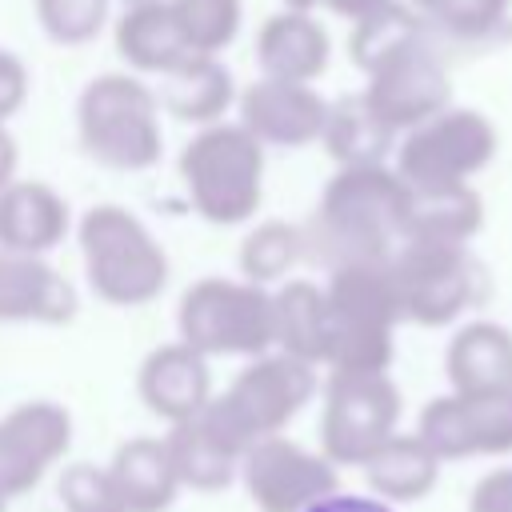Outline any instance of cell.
<instances>
[{
	"instance_id": "6da1fadb",
	"label": "cell",
	"mask_w": 512,
	"mask_h": 512,
	"mask_svg": "<svg viewBox=\"0 0 512 512\" xmlns=\"http://www.w3.org/2000/svg\"><path fill=\"white\" fill-rule=\"evenodd\" d=\"M408 232V184L392 164L336 168L324 184L312 228L304 232V256L324 260L328 272L344 264L392 260Z\"/></svg>"
},
{
	"instance_id": "7a4b0ae2",
	"label": "cell",
	"mask_w": 512,
	"mask_h": 512,
	"mask_svg": "<svg viewBox=\"0 0 512 512\" xmlns=\"http://www.w3.org/2000/svg\"><path fill=\"white\" fill-rule=\"evenodd\" d=\"M324 304H328L324 368L352 376L388 372L396 356V328L404 324L388 260L332 268L324 284Z\"/></svg>"
},
{
	"instance_id": "3957f363",
	"label": "cell",
	"mask_w": 512,
	"mask_h": 512,
	"mask_svg": "<svg viewBox=\"0 0 512 512\" xmlns=\"http://www.w3.org/2000/svg\"><path fill=\"white\" fill-rule=\"evenodd\" d=\"M320 376L312 364H300L284 352H264L248 360L232 384L208 400V408L196 416L212 440H220L236 460L268 440L284 436V428L316 400Z\"/></svg>"
},
{
	"instance_id": "277c9868",
	"label": "cell",
	"mask_w": 512,
	"mask_h": 512,
	"mask_svg": "<svg viewBox=\"0 0 512 512\" xmlns=\"http://www.w3.org/2000/svg\"><path fill=\"white\" fill-rule=\"evenodd\" d=\"M88 288L112 308L152 304L168 288V252L124 204H96L76 224Z\"/></svg>"
},
{
	"instance_id": "5b68a950",
	"label": "cell",
	"mask_w": 512,
	"mask_h": 512,
	"mask_svg": "<svg viewBox=\"0 0 512 512\" xmlns=\"http://www.w3.org/2000/svg\"><path fill=\"white\" fill-rule=\"evenodd\" d=\"M180 180L200 220L248 224L264 200V144L240 124H208L180 148Z\"/></svg>"
},
{
	"instance_id": "8992f818",
	"label": "cell",
	"mask_w": 512,
	"mask_h": 512,
	"mask_svg": "<svg viewBox=\"0 0 512 512\" xmlns=\"http://www.w3.org/2000/svg\"><path fill=\"white\" fill-rule=\"evenodd\" d=\"M84 152L112 172H148L164 152L156 92L132 72H100L76 100Z\"/></svg>"
},
{
	"instance_id": "52a82bcc",
	"label": "cell",
	"mask_w": 512,
	"mask_h": 512,
	"mask_svg": "<svg viewBox=\"0 0 512 512\" xmlns=\"http://www.w3.org/2000/svg\"><path fill=\"white\" fill-rule=\"evenodd\" d=\"M176 332L180 344L212 356H264L276 352V316H272V292L256 288L248 280L228 276H204L184 288L176 304Z\"/></svg>"
},
{
	"instance_id": "ba28073f",
	"label": "cell",
	"mask_w": 512,
	"mask_h": 512,
	"mask_svg": "<svg viewBox=\"0 0 512 512\" xmlns=\"http://www.w3.org/2000/svg\"><path fill=\"white\" fill-rule=\"evenodd\" d=\"M404 324L448 328L472 312L484 296V268L464 244H424L404 240L388 260Z\"/></svg>"
},
{
	"instance_id": "9c48e42d",
	"label": "cell",
	"mask_w": 512,
	"mask_h": 512,
	"mask_svg": "<svg viewBox=\"0 0 512 512\" xmlns=\"http://www.w3.org/2000/svg\"><path fill=\"white\" fill-rule=\"evenodd\" d=\"M500 136L480 108H444L396 140V176L408 188H460L496 160Z\"/></svg>"
},
{
	"instance_id": "30bf717a",
	"label": "cell",
	"mask_w": 512,
	"mask_h": 512,
	"mask_svg": "<svg viewBox=\"0 0 512 512\" xmlns=\"http://www.w3.org/2000/svg\"><path fill=\"white\" fill-rule=\"evenodd\" d=\"M404 396L388 372L352 376L328 372L320 392V452L344 468H364L376 448H384L400 432Z\"/></svg>"
},
{
	"instance_id": "8fae6325",
	"label": "cell",
	"mask_w": 512,
	"mask_h": 512,
	"mask_svg": "<svg viewBox=\"0 0 512 512\" xmlns=\"http://www.w3.org/2000/svg\"><path fill=\"white\" fill-rule=\"evenodd\" d=\"M240 484L256 512H308L340 492V468L288 436H268L240 456Z\"/></svg>"
},
{
	"instance_id": "7c38bea8",
	"label": "cell",
	"mask_w": 512,
	"mask_h": 512,
	"mask_svg": "<svg viewBox=\"0 0 512 512\" xmlns=\"http://www.w3.org/2000/svg\"><path fill=\"white\" fill-rule=\"evenodd\" d=\"M364 100L396 136L452 108V76L432 48V32L384 56L368 72Z\"/></svg>"
},
{
	"instance_id": "4fadbf2b",
	"label": "cell",
	"mask_w": 512,
	"mask_h": 512,
	"mask_svg": "<svg viewBox=\"0 0 512 512\" xmlns=\"http://www.w3.org/2000/svg\"><path fill=\"white\" fill-rule=\"evenodd\" d=\"M416 436L432 448L440 464L472 460V456H508L512 452V392L432 396L420 408Z\"/></svg>"
},
{
	"instance_id": "5bb4252c",
	"label": "cell",
	"mask_w": 512,
	"mask_h": 512,
	"mask_svg": "<svg viewBox=\"0 0 512 512\" xmlns=\"http://www.w3.org/2000/svg\"><path fill=\"white\" fill-rule=\"evenodd\" d=\"M72 448V412L56 400H24L0 416V496L32 492Z\"/></svg>"
},
{
	"instance_id": "9a60e30c",
	"label": "cell",
	"mask_w": 512,
	"mask_h": 512,
	"mask_svg": "<svg viewBox=\"0 0 512 512\" xmlns=\"http://www.w3.org/2000/svg\"><path fill=\"white\" fill-rule=\"evenodd\" d=\"M240 128H248L264 148H304L324 136L328 100L312 84H288L260 76L240 96Z\"/></svg>"
},
{
	"instance_id": "2e32d148",
	"label": "cell",
	"mask_w": 512,
	"mask_h": 512,
	"mask_svg": "<svg viewBox=\"0 0 512 512\" xmlns=\"http://www.w3.org/2000/svg\"><path fill=\"white\" fill-rule=\"evenodd\" d=\"M136 392L144 400V408L152 416H160L168 428L196 420L212 392V368L200 352H192L188 344L172 340V344H156L136 372Z\"/></svg>"
},
{
	"instance_id": "e0dca14e",
	"label": "cell",
	"mask_w": 512,
	"mask_h": 512,
	"mask_svg": "<svg viewBox=\"0 0 512 512\" xmlns=\"http://www.w3.org/2000/svg\"><path fill=\"white\" fill-rule=\"evenodd\" d=\"M80 296L44 256L0 252V324H72Z\"/></svg>"
},
{
	"instance_id": "ac0fdd59",
	"label": "cell",
	"mask_w": 512,
	"mask_h": 512,
	"mask_svg": "<svg viewBox=\"0 0 512 512\" xmlns=\"http://www.w3.org/2000/svg\"><path fill=\"white\" fill-rule=\"evenodd\" d=\"M72 228L68 200L44 180H12L0 192V252L48 256Z\"/></svg>"
},
{
	"instance_id": "d6986e66",
	"label": "cell",
	"mask_w": 512,
	"mask_h": 512,
	"mask_svg": "<svg viewBox=\"0 0 512 512\" xmlns=\"http://www.w3.org/2000/svg\"><path fill=\"white\" fill-rule=\"evenodd\" d=\"M444 376L456 396L512 392V332L496 320H468L444 348Z\"/></svg>"
},
{
	"instance_id": "ffe728a7",
	"label": "cell",
	"mask_w": 512,
	"mask_h": 512,
	"mask_svg": "<svg viewBox=\"0 0 512 512\" xmlns=\"http://www.w3.org/2000/svg\"><path fill=\"white\" fill-rule=\"evenodd\" d=\"M332 40L328 28L308 12H276L256 32V64L272 80L312 84L328 72Z\"/></svg>"
},
{
	"instance_id": "44dd1931",
	"label": "cell",
	"mask_w": 512,
	"mask_h": 512,
	"mask_svg": "<svg viewBox=\"0 0 512 512\" xmlns=\"http://www.w3.org/2000/svg\"><path fill=\"white\" fill-rule=\"evenodd\" d=\"M116 52L128 64V72H148V76H168L180 60L192 56L172 4L168 0H148V4H128L116 20Z\"/></svg>"
},
{
	"instance_id": "7402d4cb",
	"label": "cell",
	"mask_w": 512,
	"mask_h": 512,
	"mask_svg": "<svg viewBox=\"0 0 512 512\" xmlns=\"http://www.w3.org/2000/svg\"><path fill=\"white\" fill-rule=\"evenodd\" d=\"M232 100H236L232 72L220 64V56H200V52H192L168 76H160V88H156V104L168 116L200 128L220 124Z\"/></svg>"
},
{
	"instance_id": "603a6c76",
	"label": "cell",
	"mask_w": 512,
	"mask_h": 512,
	"mask_svg": "<svg viewBox=\"0 0 512 512\" xmlns=\"http://www.w3.org/2000/svg\"><path fill=\"white\" fill-rule=\"evenodd\" d=\"M108 472L128 512H168L180 492L164 436H128L112 452Z\"/></svg>"
},
{
	"instance_id": "cb8c5ba5",
	"label": "cell",
	"mask_w": 512,
	"mask_h": 512,
	"mask_svg": "<svg viewBox=\"0 0 512 512\" xmlns=\"http://www.w3.org/2000/svg\"><path fill=\"white\" fill-rule=\"evenodd\" d=\"M440 468L444 464L432 456V448L416 432H396L384 448H376L368 456V464L360 472L368 480V492L396 508V504L424 500L440 484Z\"/></svg>"
},
{
	"instance_id": "d4e9b609",
	"label": "cell",
	"mask_w": 512,
	"mask_h": 512,
	"mask_svg": "<svg viewBox=\"0 0 512 512\" xmlns=\"http://www.w3.org/2000/svg\"><path fill=\"white\" fill-rule=\"evenodd\" d=\"M320 144L336 160V168H372L388 164V156L396 152V132L368 108L364 92H344L328 104Z\"/></svg>"
},
{
	"instance_id": "484cf974",
	"label": "cell",
	"mask_w": 512,
	"mask_h": 512,
	"mask_svg": "<svg viewBox=\"0 0 512 512\" xmlns=\"http://www.w3.org/2000/svg\"><path fill=\"white\" fill-rule=\"evenodd\" d=\"M484 228V200L472 184L460 188H408V232L404 240L424 244H472Z\"/></svg>"
},
{
	"instance_id": "4316f807",
	"label": "cell",
	"mask_w": 512,
	"mask_h": 512,
	"mask_svg": "<svg viewBox=\"0 0 512 512\" xmlns=\"http://www.w3.org/2000/svg\"><path fill=\"white\" fill-rule=\"evenodd\" d=\"M272 316H276V352L324 368V352H328L324 288L312 280H284L272 292Z\"/></svg>"
},
{
	"instance_id": "83f0119b",
	"label": "cell",
	"mask_w": 512,
	"mask_h": 512,
	"mask_svg": "<svg viewBox=\"0 0 512 512\" xmlns=\"http://www.w3.org/2000/svg\"><path fill=\"white\" fill-rule=\"evenodd\" d=\"M164 444H168V456H172V468H176L180 488H192V492H224L240 476V460L220 440H212L200 420L172 424L164 432Z\"/></svg>"
},
{
	"instance_id": "f1b7e54d",
	"label": "cell",
	"mask_w": 512,
	"mask_h": 512,
	"mask_svg": "<svg viewBox=\"0 0 512 512\" xmlns=\"http://www.w3.org/2000/svg\"><path fill=\"white\" fill-rule=\"evenodd\" d=\"M432 28L404 4V0H392V4H384V8H376V12H368L364 20H356L352 24V36H348V56H352V64L368 76L384 56H392L396 48H404V44H412V40H420V36H428Z\"/></svg>"
},
{
	"instance_id": "f546056e",
	"label": "cell",
	"mask_w": 512,
	"mask_h": 512,
	"mask_svg": "<svg viewBox=\"0 0 512 512\" xmlns=\"http://www.w3.org/2000/svg\"><path fill=\"white\" fill-rule=\"evenodd\" d=\"M296 260H304V232L288 220H264L240 244V276L256 288L284 284Z\"/></svg>"
},
{
	"instance_id": "4dcf8cb0",
	"label": "cell",
	"mask_w": 512,
	"mask_h": 512,
	"mask_svg": "<svg viewBox=\"0 0 512 512\" xmlns=\"http://www.w3.org/2000/svg\"><path fill=\"white\" fill-rule=\"evenodd\" d=\"M428 28L452 40H488L508 24L512 0H404Z\"/></svg>"
},
{
	"instance_id": "1f68e13d",
	"label": "cell",
	"mask_w": 512,
	"mask_h": 512,
	"mask_svg": "<svg viewBox=\"0 0 512 512\" xmlns=\"http://www.w3.org/2000/svg\"><path fill=\"white\" fill-rule=\"evenodd\" d=\"M168 4L188 48L200 56H220L236 40L244 20V0H168Z\"/></svg>"
},
{
	"instance_id": "d6a6232c",
	"label": "cell",
	"mask_w": 512,
	"mask_h": 512,
	"mask_svg": "<svg viewBox=\"0 0 512 512\" xmlns=\"http://www.w3.org/2000/svg\"><path fill=\"white\" fill-rule=\"evenodd\" d=\"M32 8L52 44L76 48L104 32L112 0H32Z\"/></svg>"
},
{
	"instance_id": "836d02e7",
	"label": "cell",
	"mask_w": 512,
	"mask_h": 512,
	"mask_svg": "<svg viewBox=\"0 0 512 512\" xmlns=\"http://www.w3.org/2000/svg\"><path fill=\"white\" fill-rule=\"evenodd\" d=\"M56 496L64 512H128L108 464H92V460L64 464L56 480Z\"/></svg>"
},
{
	"instance_id": "e575fe53",
	"label": "cell",
	"mask_w": 512,
	"mask_h": 512,
	"mask_svg": "<svg viewBox=\"0 0 512 512\" xmlns=\"http://www.w3.org/2000/svg\"><path fill=\"white\" fill-rule=\"evenodd\" d=\"M468 512H512V468L484 472L468 492Z\"/></svg>"
},
{
	"instance_id": "d590c367",
	"label": "cell",
	"mask_w": 512,
	"mask_h": 512,
	"mask_svg": "<svg viewBox=\"0 0 512 512\" xmlns=\"http://www.w3.org/2000/svg\"><path fill=\"white\" fill-rule=\"evenodd\" d=\"M28 96V68L12 48H0V124L24 108Z\"/></svg>"
},
{
	"instance_id": "8d00e7d4",
	"label": "cell",
	"mask_w": 512,
	"mask_h": 512,
	"mask_svg": "<svg viewBox=\"0 0 512 512\" xmlns=\"http://www.w3.org/2000/svg\"><path fill=\"white\" fill-rule=\"evenodd\" d=\"M308 512H396L392 504L376 500V496H356V492H332L328 500H320Z\"/></svg>"
},
{
	"instance_id": "74e56055",
	"label": "cell",
	"mask_w": 512,
	"mask_h": 512,
	"mask_svg": "<svg viewBox=\"0 0 512 512\" xmlns=\"http://www.w3.org/2000/svg\"><path fill=\"white\" fill-rule=\"evenodd\" d=\"M16 164H20V148H16L12 132L0 124V192L16 180Z\"/></svg>"
},
{
	"instance_id": "f35d334b",
	"label": "cell",
	"mask_w": 512,
	"mask_h": 512,
	"mask_svg": "<svg viewBox=\"0 0 512 512\" xmlns=\"http://www.w3.org/2000/svg\"><path fill=\"white\" fill-rule=\"evenodd\" d=\"M384 4H392V0H324V8H332L336 16H344V20H364L368 12H376V8H384Z\"/></svg>"
},
{
	"instance_id": "ab89813d",
	"label": "cell",
	"mask_w": 512,
	"mask_h": 512,
	"mask_svg": "<svg viewBox=\"0 0 512 512\" xmlns=\"http://www.w3.org/2000/svg\"><path fill=\"white\" fill-rule=\"evenodd\" d=\"M316 8H324V0H284V12H316Z\"/></svg>"
},
{
	"instance_id": "60d3db41",
	"label": "cell",
	"mask_w": 512,
	"mask_h": 512,
	"mask_svg": "<svg viewBox=\"0 0 512 512\" xmlns=\"http://www.w3.org/2000/svg\"><path fill=\"white\" fill-rule=\"evenodd\" d=\"M0 512H8V496H0Z\"/></svg>"
},
{
	"instance_id": "b9f144b4",
	"label": "cell",
	"mask_w": 512,
	"mask_h": 512,
	"mask_svg": "<svg viewBox=\"0 0 512 512\" xmlns=\"http://www.w3.org/2000/svg\"><path fill=\"white\" fill-rule=\"evenodd\" d=\"M128 4H148V0H128Z\"/></svg>"
}]
</instances>
